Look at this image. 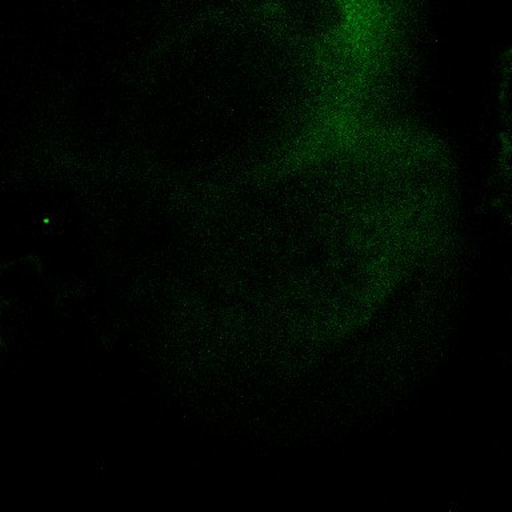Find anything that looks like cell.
I'll return each instance as SVG.
<instances>
[{"label": "cell", "mask_w": 512, "mask_h": 512, "mask_svg": "<svg viewBox=\"0 0 512 512\" xmlns=\"http://www.w3.org/2000/svg\"><path fill=\"white\" fill-rule=\"evenodd\" d=\"M266 26L354 76H366L386 46L396 7L391 0H262Z\"/></svg>", "instance_id": "obj_1"}]
</instances>
